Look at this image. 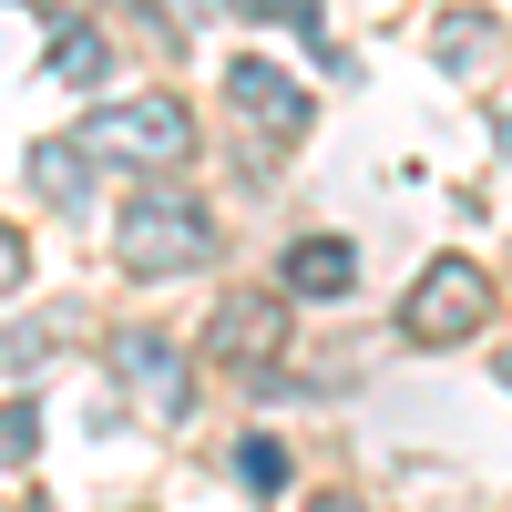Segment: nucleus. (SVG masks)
<instances>
[{
	"mask_svg": "<svg viewBox=\"0 0 512 512\" xmlns=\"http://www.w3.org/2000/svg\"><path fill=\"white\" fill-rule=\"evenodd\" d=\"M82 144L93 154H123V164H185L195 154V113L175 93H134V103H113L82 123Z\"/></svg>",
	"mask_w": 512,
	"mask_h": 512,
	"instance_id": "3",
	"label": "nucleus"
},
{
	"mask_svg": "<svg viewBox=\"0 0 512 512\" xmlns=\"http://www.w3.org/2000/svg\"><path fill=\"white\" fill-rule=\"evenodd\" d=\"M31 451H41V410L31 400H0V472H21Z\"/></svg>",
	"mask_w": 512,
	"mask_h": 512,
	"instance_id": "10",
	"label": "nucleus"
},
{
	"mask_svg": "<svg viewBox=\"0 0 512 512\" xmlns=\"http://www.w3.org/2000/svg\"><path fill=\"white\" fill-rule=\"evenodd\" d=\"M205 359H236V369H256V359H277L287 349V297H267V287H236L216 318H205V338H195Z\"/></svg>",
	"mask_w": 512,
	"mask_h": 512,
	"instance_id": "4",
	"label": "nucleus"
},
{
	"mask_svg": "<svg viewBox=\"0 0 512 512\" xmlns=\"http://www.w3.org/2000/svg\"><path fill=\"white\" fill-rule=\"evenodd\" d=\"M21 175L52 195V205H82V195H93V144H82V134H72V144H31Z\"/></svg>",
	"mask_w": 512,
	"mask_h": 512,
	"instance_id": "8",
	"label": "nucleus"
},
{
	"mask_svg": "<svg viewBox=\"0 0 512 512\" xmlns=\"http://www.w3.org/2000/svg\"><path fill=\"white\" fill-rule=\"evenodd\" d=\"M482 318H492V277L472 256H431V267L410 277V297H400L410 349H461V338H482Z\"/></svg>",
	"mask_w": 512,
	"mask_h": 512,
	"instance_id": "2",
	"label": "nucleus"
},
{
	"mask_svg": "<svg viewBox=\"0 0 512 512\" xmlns=\"http://www.w3.org/2000/svg\"><path fill=\"white\" fill-rule=\"evenodd\" d=\"M277 277H287V297H349L359 287V246L349 236H297Z\"/></svg>",
	"mask_w": 512,
	"mask_h": 512,
	"instance_id": "7",
	"label": "nucleus"
},
{
	"mask_svg": "<svg viewBox=\"0 0 512 512\" xmlns=\"http://www.w3.org/2000/svg\"><path fill=\"white\" fill-rule=\"evenodd\" d=\"M41 349H52V328H11V338H0V369L31 379V369H41Z\"/></svg>",
	"mask_w": 512,
	"mask_h": 512,
	"instance_id": "13",
	"label": "nucleus"
},
{
	"mask_svg": "<svg viewBox=\"0 0 512 512\" xmlns=\"http://www.w3.org/2000/svg\"><path fill=\"white\" fill-rule=\"evenodd\" d=\"M308 512H369V502H349V492H318V502H308Z\"/></svg>",
	"mask_w": 512,
	"mask_h": 512,
	"instance_id": "16",
	"label": "nucleus"
},
{
	"mask_svg": "<svg viewBox=\"0 0 512 512\" xmlns=\"http://www.w3.org/2000/svg\"><path fill=\"white\" fill-rule=\"evenodd\" d=\"M492 369H502V390H512V349H502V359H492Z\"/></svg>",
	"mask_w": 512,
	"mask_h": 512,
	"instance_id": "17",
	"label": "nucleus"
},
{
	"mask_svg": "<svg viewBox=\"0 0 512 512\" xmlns=\"http://www.w3.org/2000/svg\"><path fill=\"white\" fill-rule=\"evenodd\" d=\"M52 72H62V82H103V72H113V41H103V31H62V41H52Z\"/></svg>",
	"mask_w": 512,
	"mask_h": 512,
	"instance_id": "9",
	"label": "nucleus"
},
{
	"mask_svg": "<svg viewBox=\"0 0 512 512\" xmlns=\"http://www.w3.org/2000/svg\"><path fill=\"white\" fill-rule=\"evenodd\" d=\"M482 31H492L482 11H451V21H441V62H451V72H472V62H482Z\"/></svg>",
	"mask_w": 512,
	"mask_h": 512,
	"instance_id": "12",
	"label": "nucleus"
},
{
	"mask_svg": "<svg viewBox=\"0 0 512 512\" xmlns=\"http://www.w3.org/2000/svg\"><path fill=\"white\" fill-rule=\"evenodd\" d=\"M226 93L246 103V123H256V134H277V144H297V134H308V93H297V82L277 72V62H226Z\"/></svg>",
	"mask_w": 512,
	"mask_h": 512,
	"instance_id": "6",
	"label": "nucleus"
},
{
	"mask_svg": "<svg viewBox=\"0 0 512 512\" xmlns=\"http://www.w3.org/2000/svg\"><path fill=\"white\" fill-rule=\"evenodd\" d=\"M21 512H52V502H21Z\"/></svg>",
	"mask_w": 512,
	"mask_h": 512,
	"instance_id": "18",
	"label": "nucleus"
},
{
	"mask_svg": "<svg viewBox=\"0 0 512 512\" xmlns=\"http://www.w3.org/2000/svg\"><path fill=\"white\" fill-rule=\"evenodd\" d=\"M113 256H123V277H185L216 256V226H205V205L195 195H123V216H113Z\"/></svg>",
	"mask_w": 512,
	"mask_h": 512,
	"instance_id": "1",
	"label": "nucleus"
},
{
	"mask_svg": "<svg viewBox=\"0 0 512 512\" xmlns=\"http://www.w3.org/2000/svg\"><path fill=\"white\" fill-rule=\"evenodd\" d=\"M246 11H256V21L277 11V21H297V31H318V0H246Z\"/></svg>",
	"mask_w": 512,
	"mask_h": 512,
	"instance_id": "15",
	"label": "nucleus"
},
{
	"mask_svg": "<svg viewBox=\"0 0 512 512\" xmlns=\"http://www.w3.org/2000/svg\"><path fill=\"white\" fill-rule=\"evenodd\" d=\"M31 277V246H21V226H0V287H21Z\"/></svg>",
	"mask_w": 512,
	"mask_h": 512,
	"instance_id": "14",
	"label": "nucleus"
},
{
	"mask_svg": "<svg viewBox=\"0 0 512 512\" xmlns=\"http://www.w3.org/2000/svg\"><path fill=\"white\" fill-rule=\"evenodd\" d=\"M236 482H246V492H287V441H267V431H256V441L236 451Z\"/></svg>",
	"mask_w": 512,
	"mask_h": 512,
	"instance_id": "11",
	"label": "nucleus"
},
{
	"mask_svg": "<svg viewBox=\"0 0 512 512\" xmlns=\"http://www.w3.org/2000/svg\"><path fill=\"white\" fill-rule=\"evenodd\" d=\"M113 369H123V390H144L154 420H185V410H195V379H185V359H175V338L123 328V338H113Z\"/></svg>",
	"mask_w": 512,
	"mask_h": 512,
	"instance_id": "5",
	"label": "nucleus"
}]
</instances>
